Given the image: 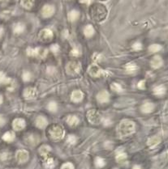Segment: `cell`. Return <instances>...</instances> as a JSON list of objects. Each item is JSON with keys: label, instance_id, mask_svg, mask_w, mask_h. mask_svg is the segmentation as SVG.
Masks as SVG:
<instances>
[{"label": "cell", "instance_id": "31", "mask_svg": "<svg viewBox=\"0 0 168 169\" xmlns=\"http://www.w3.org/2000/svg\"><path fill=\"white\" fill-rule=\"evenodd\" d=\"M45 164V168L47 169H52L54 167V159L52 158H48L46 159L44 163Z\"/></svg>", "mask_w": 168, "mask_h": 169}, {"label": "cell", "instance_id": "7", "mask_svg": "<svg viewBox=\"0 0 168 169\" xmlns=\"http://www.w3.org/2000/svg\"><path fill=\"white\" fill-rule=\"evenodd\" d=\"M89 74H90L91 76L93 77H99V76H102L103 74H106V72L103 70H102L98 65L96 64H93L89 67Z\"/></svg>", "mask_w": 168, "mask_h": 169}, {"label": "cell", "instance_id": "4", "mask_svg": "<svg viewBox=\"0 0 168 169\" xmlns=\"http://www.w3.org/2000/svg\"><path fill=\"white\" fill-rule=\"evenodd\" d=\"M87 117H88V120L90 121V122L92 124H95V125L101 123L103 121L102 115L96 110H90L87 113Z\"/></svg>", "mask_w": 168, "mask_h": 169}, {"label": "cell", "instance_id": "26", "mask_svg": "<svg viewBox=\"0 0 168 169\" xmlns=\"http://www.w3.org/2000/svg\"><path fill=\"white\" fill-rule=\"evenodd\" d=\"M127 155L125 153H119L116 156V161L120 164H124L127 162Z\"/></svg>", "mask_w": 168, "mask_h": 169}, {"label": "cell", "instance_id": "18", "mask_svg": "<svg viewBox=\"0 0 168 169\" xmlns=\"http://www.w3.org/2000/svg\"><path fill=\"white\" fill-rule=\"evenodd\" d=\"M79 122H80V121H79L76 116L70 115L67 118V123L69 125H71V126H76V125H77L78 124H79Z\"/></svg>", "mask_w": 168, "mask_h": 169}, {"label": "cell", "instance_id": "45", "mask_svg": "<svg viewBox=\"0 0 168 169\" xmlns=\"http://www.w3.org/2000/svg\"><path fill=\"white\" fill-rule=\"evenodd\" d=\"M132 169H141V168H140V166H138V165H135V166L133 167V168Z\"/></svg>", "mask_w": 168, "mask_h": 169}, {"label": "cell", "instance_id": "40", "mask_svg": "<svg viewBox=\"0 0 168 169\" xmlns=\"http://www.w3.org/2000/svg\"><path fill=\"white\" fill-rule=\"evenodd\" d=\"M61 169H74V166L71 163H66L62 166Z\"/></svg>", "mask_w": 168, "mask_h": 169}, {"label": "cell", "instance_id": "17", "mask_svg": "<svg viewBox=\"0 0 168 169\" xmlns=\"http://www.w3.org/2000/svg\"><path fill=\"white\" fill-rule=\"evenodd\" d=\"M141 112L144 113H149L153 112V110L154 109V104L150 102H147V103H145L140 108Z\"/></svg>", "mask_w": 168, "mask_h": 169}, {"label": "cell", "instance_id": "11", "mask_svg": "<svg viewBox=\"0 0 168 169\" xmlns=\"http://www.w3.org/2000/svg\"><path fill=\"white\" fill-rule=\"evenodd\" d=\"M37 95V91L34 87H28L24 91V96L28 99H32L36 98Z\"/></svg>", "mask_w": 168, "mask_h": 169}, {"label": "cell", "instance_id": "19", "mask_svg": "<svg viewBox=\"0 0 168 169\" xmlns=\"http://www.w3.org/2000/svg\"><path fill=\"white\" fill-rule=\"evenodd\" d=\"M161 142L159 137L158 136H154L151 137L149 138V140L147 142V144L150 147H154L157 145H158Z\"/></svg>", "mask_w": 168, "mask_h": 169}, {"label": "cell", "instance_id": "38", "mask_svg": "<svg viewBox=\"0 0 168 169\" xmlns=\"http://www.w3.org/2000/svg\"><path fill=\"white\" fill-rule=\"evenodd\" d=\"M132 49L136 51H138V50H140L142 49V45L140 43V42H136L132 45Z\"/></svg>", "mask_w": 168, "mask_h": 169}, {"label": "cell", "instance_id": "9", "mask_svg": "<svg viewBox=\"0 0 168 169\" xmlns=\"http://www.w3.org/2000/svg\"><path fill=\"white\" fill-rule=\"evenodd\" d=\"M54 7L52 6V5L46 4L43 7H42V10H41V15L42 16L45 17V18H48V17H50L54 12Z\"/></svg>", "mask_w": 168, "mask_h": 169}, {"label": "cell", "instance_id": "23", "mask_svg": "<svg viewBox=\"0 0 168 169\" xmlns=\"http://www.w3.org/2000/svg\"><path fill=\"white\" fill-rule=\"evenodd\" d=\"M25 26L22 23H17L13 25V31L15 33H21L24 32Z\"/></svg>", "mask_w": 168, "mask_h": 169}, {"label": "cell", "instance_id": "28", "mask_svg": "<svg viewBox=\"0 0 168 169\" xmlns=\"http://www.w3.org/2000/svg\"><path fill=\"white\" fill-rule=\"evenodd\" d=\"M50 151H51V148L47 145H44V146L41 147L40 149H39V152H40V154L42 156H45Z\"/></svg>", "mask_w": 168, "mask_h": 169}, {"label": "cell", "instance_id": "13", "mask_svg": "<svg viewBox=\"0 0 168 169\" xmlns=\"http://www.w3.org/2000/svg\"><path fill=\"white\" fill-rule=\"evenodd\" d=\"M97 99L99 103H107L110 100V95L107 91H102L97 95Z\"/></svg>", "mask_w": 168, "mask_h": 169}, {"label": "cell", "instance_id": "10", "mask_svg": "<svg viewBox=\"0 0 168 169\" xmlns=\"http://www.w3.org/2000/svg\"><path fill=\"white\" fill-rule=\"evenodd\" d=\"M16 158L19 163H25L29 159V153L25 150H20L17 151Z\"/></svg>", "mask_w": 168, "mask_h": 169}, {"label": "cell", "instance_id": "24", "mask_svg": "<svg viewBox=\"0 0 168 169\" xmlns=\"http://www.w3.org/2000/svg\"><path fill=\"white\" fill-rule=\"evenodd\" d=\"M35 0H21V3L25 9H31L33 7Z\"/></svg>", "mask_w": 168, "mask_h": 169}, {"label": "cell", "instance_id": "15", "mask_svg": "<svg viewBox=\"0 0 168 169\" xmlns=\"http://www.w3.org/2000/svg\"><path fill=\"white\" fill-rule=\"evenodd\" d=\"M151 66L154 69H157V68H159L161 66H162V59L160 56H154L153 59L151 60Z\"/></svg>", "mask_w": 168, "mask_h": 169}, {"label": "cell", "instance_id": "21", "mask_svg": "<svg viewBox=\"0 0 168 169\" xmlns=\"http://www.w3.org/2000/svg\"><path fill=\"white\" fill-rule=\"evenodd\" d=\"M15 133L12 132V131H8V132H6L3 134V139L6 142H12L14 139H15Z\"/></svg>", "mask_w": 168, "mask_h": 169}, {"label": "cell", "instance_id": "14", "mask_svg": "<svg viewBox=\"0 0 168 169\" xmlns=\"http://www.w3.org/2000/svg\"><path fill=\"white\" fill-rule=\"evenodd\" d=\"M84 97V94L80 90H76L74 91L72 93V95H71V99L72 100L75 102V103H78L80 101H81L82 99Z\"/></svg>", "mask_w": 168, "mask_h": 169}, {"label": "cell", "instance_id": "33", "mask_svg": "<svg viewBox=\"0 0 168 169\" xmlns=\"http://www.w3.org/2000/svg\"><path fill=\"white\" fill-rule=\"evenodd\" d=\"M47 108H48V110L50 112H54L57 111L58 109V105L56 102H54V101H51V102H50L48 104V105H47Z\"/></svg>", "mask_w": 168, "mask_h": 169}, {"label": "cell", "instance_id": "47", "mask_svg": "<svg viewBox=\"0 0 168 169\" xmlns=\"http://www.w3.org/2000/svg\"><path fill=\"white\" fill-rule=\"evenodd\" d=\"M0 35H1V30H0Z\"/></svg>", "mask_w": 168, "mask_h": 169}, {"label": "cell", "instance_id": "39", "mask_svg": "<svg viewBox=\"0 0 168 169\" xmlns=\"http://www.w3.org/2000/svg\"><path fill=\"white\" fill-rule=\"evenodd\" d=\"M93 58L94 62H98L102 60V55L99 54H97V53H95V54L93 55V58Z\"/></svg>", "mask_w": 168, "mask_h": 169}, {"label": "cell", "instance_id": "41", "mask_svg": "<svg viewBox=\"0 0 168 169\" xmlns=\"http://www.w3.org/2000/svg\"><path fill=\"white\" fill-rule=\"evenodd\" d=\"M51 50H52V52L54 53V54H56L59 52V46L57 45V44H54L53 46H51Z\"/></svg>", "mask_w": 168, "mask_h": 169}, {"label": "cell", "instance_id": "8", "mask_svg": "<svg viewBox=\"0 0 168 169\" xmlns=\"http://www.w3.org/2000/svg\"><path fill=\"white\" fill-rule=\"evenodd\" d=\"M53 37V32L50 29H43L39 33V38L42 41H49Z\"/></svg>", "mask_w": 168, "mask_h": 169}, {"label": "cell", "instance_id": "16", "mask_svg": "<svg viewBox=\"0 0 168 169\" xmlns=\"http://www.w3.org/2000/svg\"><path fill=\"white\" fill-rule=\"evenodd\" d=\"M47 124H48V121L45 117H42V116L37 117V119H36V125L38 128L44 129L47 125Z\"/></svg>", "mask_w": 168, "mask_h": 169}, {"label": "cell", "instance_id": "32", "mask_svg": "<svg viewBox=\"0 0 168 169\" xmlns=\"http://www.w3.org/2000/svg\"><path fill=\"white\" fill-rule=\"evenodd\" d=\"M162 50V46L158 45V44H153L151 46L149 47V50L151 52V53H156V52H158Z\"/></svg>", "mask_w": 168, "mask_h": 169}, {"label": "cell", "instance_id": "5", "mask_svg": "<svg viewBox=\"0 0 168 169\" xmlns=\"http://www.w3.org/2000/svg\"><path fill=\"white\" fill-rule=\"evenodd\" d=\"M81 68V65L80 62H70L69 63H67V65L66 66V70L67 74H76L80 72Z\"/></svg>", "mask_w": 168, "mask_h": 169}, {"label": "cell", "instance_id": "29", "mask_svg": "<svg viewBox=\"0 0 168 169\" xmlns=\"http://www.w3.org/2000/svg\"><path fill=\"white\" fill-rule=\"evenodd\" d=\"M11 82V78H8L6 74L0 71V84H8Z\"/></svg>", "mask_w": 168, "mask_h": 169}, {"label": "cell", "instance_id": "37", "mask_svg": "<svg viewBox=\"0 0 168 169\" xmlns=\"http://www.w3.org/2000/svg\"><path fill=\"white\" fill-rule=\"evenodd\" d=\"M71 55H72L74 57H78L79 55H81V50L78 48H74L71 51Z\"/></svg>", "mask_w": 168, "mask_h": 169}, {"label": "cell", "instance_id": "34", "mask_svg": "<svg viewBox=\"0 0 168 169\" xmlns=\"http://www.w3.org/2000/svg\"><path fill=\"white\" fill-rule=\"evenodd\" d=\"M111 89L113 90V91H116V92H121V91H123V88L121 87V85L119 84V83H117V82H113L112 84H111Z\"/></svg>", "mask_w": 168, "mask_h": 169}, {"label": "cell", "instance_id": "22", "mask_svg": "<svg viewBox=\"0 0 168 169\" xmlns=\"http://www.w3.org/2000/svg\"><path fill=\"white\" fill-rule=\"evenodd\" d=\"M125 69L127 73H135L136 70H138V66L136 65L134 62H130V63H127L126 66H125Z\"/></svg>", "mask_w": 168, "mask_h": 169}, {"label": "cell", "instance_id": "36", "mask_svg": "<svg viewBox=\"0 0 168 169\" xmlns=\"http://www.w3.org/2000/svg\"><path fill=\"white\" fill-rule=\"evenodd\" d=\"M22 78L24 79V81H29L31 79V74L29 73V71H25L23 73V75H22Z\"/></svg>", "mask_w": 168, "mask_h": 169}, {"label": "cell", "instance_id": "48", "mask_svg": "<svg viewBox=\"0 0 168 169\" xmlns=\"http://www.w3.org/2000/svg\"><path fill=\"white\" fill-rule=\"evenodd\" d=\"M115 169H116V168H115Z\"/></svg>", "mask_w": 168, "mask_h": 169}, {"label": "cell", "instance_id": "46", "mask_svg": "<svg viewBox=\"0 0 168 169\" xmlns=\"http://www.w3.org/2000/svg\"><path fill=\"white\" fill-rule=\"evenodd\" d=\"M3 96L0 95V104L3 103Z\"/></svg>", "mask_w": 168, "mask_h": 169}, {"label": "cell", "instance_id": "30", "mask_svg": "<svg viewBox=\"0 0 168 169\" xmlns=\"http://www.w3.org/2000/svg\"><path fill=\"white\" fill-rule=\"evenodd\" d=\"M105 164H106V162H105V160L103 159V158H101V157H97L96 158V159H95V165H96V167L98 168H103V167L105 166Z\"/></svg>", "mask_w": 168, "mask_h": 169}, {"label": "cell", "instance_id": "1", "mask_svg": "<svg viewBox=\"0 0 168 169\" xmlns=\"http://www.w3.org/2000/svg\"><path fill=\"white\" fill-rule=\"evenodd\" d=\"M135 131V124L130 120H123L119 124L118 133L121 137L127 136Z\"/></svg>", "mask_w": 168, "mask_h": 169}, {"label": "cell", "instance_id": "2", "mask_svg": "<svg viewBox=\"0 0 168 169\" xmlns=\"http://www.w3.org/2000/svg\"><path fill=\"white\" fill-rule=\"evenodd\" d=\"M107 8L102 4H95L91 8V15L96 20H103L107 17Z\"/></svg>", "mask_w": 168, "mask_h": 169}, {"label": "cell", "instance_id": "6", "mask_svg": "<svg viewBox=\"0 0 168 169\" xmlns=\"http://www.w3.org/2000/svg\"><path fill=\"white\" fill-rule=\"evenodd\" d=\"M50 135L53 138L54 140H59V139H61L64 136V130L62 128L61 126H54L51 128V129L50 130Z\"/></svg>", "mask_w": 168, "mask_h": 169}, {"label": "cell", "instance_id": "35", "mask_svg": "<svg viewBox=\"0 0 168 169\" xmlns=\"http://www.w3.org/2000/svg\"><path fill=\"white\" fill-rule=\"evenodd\" d=\"M67 142L69 143L70 145H74L76 142V136H74L72 134H71L67 137Z\"/></svg>", "mask_w": 168, "mask_h": 169}, {"label": "cell", "instance_id": "20", "mask_svg": "<svg viewBox=\"0 0 168 169\" xmlns=\"http://www.w3.org/2000/svg\"><path fill=\"white\" fill-rule=\"evenodd\" d=\"M84 34L86 37H91L94 34V29L91 25H88L84 29Z\"/></svg>", "mask_w": 168, "mask_h": 169}, {"label": "cell", "instance_id": "3", "mask_svg": "<svg viewBox=\"0 0 168 169\" xmlns=\"http://www.w3.org/2000/svg\"><path fill=\"white\" fill-rule=\"evenodd\" d=\"M48 54V50L42 48V47H37L35 49L33 48H28L27 49V54L31 57H36L38 58H45Z\"/></svg>", "mask_w": 168, "mask_h": 169}, {"label": "cell", "instance_id": "44", "mask_svg": "<svg viewBox=\"0 0 168 169\" xmlns=\"http://www.w3.org/2000/svg\"><path fill=\"white\" fill-rule=\"evenodd\" d=\"M80 2L82 3H85V4H90L92 0H80Z\"/></svg>", "mask_w": 168, "mask_h": 169}, {"label": "cell", "instance_id": "25", "mask_svg": "<svg viewBox=\"0 0 168 169\" xmlns=\"http://www.w3.org/2000/svg\"><path fill=\"white\" fill-rule=\"evenodd\" d=\"M79 16H80V13L76 10H72L68 13V20L72 22L76 20Z\"/></svg>", "mask_w": 168, "mask_h": 169}, {"label": "cell", "instance_id": "12", "mask_svg": "<svg viewBox=\"0 0 168 169\" xmlns=\"http://www.w3.org/2000/svg\"><path fill=\"white\" fill-rule=\"evenodd\" d=\"M25 121L22 118H17L13 121L12 122V126L15 130L17 131H19V130H21L25 127Z\"/></svg>", "mask_w": 168, "mask_h": 169}, {"label": "cell", "instance_id": "43", "mask_svg": "<svg viewBox=\"0 0 168 169\" xmlns=\"http://www.w3.org/2000/svg\"><path fill=\"white\" fill-rule=\"evenodd\" d=\"M6 123V120L3 117L0 116V126H3L4 124Z\"/></svg>", "mask_w": 168, "mask_h": 169}, {"label": "cell", "instance_id": "42", "mask_svg": "<svg viewBox=\"0 0 168 169\" xmlns=\"http://www.w3.org/2000/svg\"><path fill=\"white\" fill-rule=\"evenodd\" d=\"M137 87H139L140 89H145V80H141L140 82H138Z\"/></svg>", "mask_w": 168, "mask_h": 169}, {"label": "cell", "instance_id": "27", "mask_svg": "<svg viewBox=\"0 0 168 169\" xmlns=\"http://www.w3.org/2000/svg\"><path fill=\"white\" fill-rule=\"evenodd\" d=\"M154 92L156 95H162L166 93V87L162 86V85H160L158 87H154Z\"/></svg>", "mask_w": 168, "mask_h": 169}]
</instances>
